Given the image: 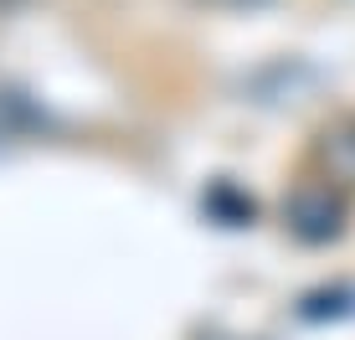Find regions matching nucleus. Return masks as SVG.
Instances as JSON below:
<instances>
[{
	"label": "nucleus",
	"instance_id": "nucleus-1",
	"mask_svg": "<svg viewBox=\"0 0 355 340\" xmlns=\"http://www.w3.org/2000/svg\"><path fill=\"white\" fill-rule=\"evenodd\" d=\"M6 6H16V0H0V10H6Z\"/></svg>",
	"mask_w": 355,
	"mask_h": 340
}]
</instances>
